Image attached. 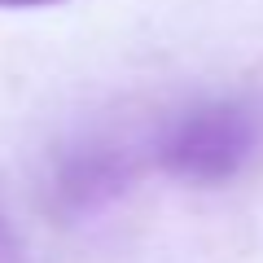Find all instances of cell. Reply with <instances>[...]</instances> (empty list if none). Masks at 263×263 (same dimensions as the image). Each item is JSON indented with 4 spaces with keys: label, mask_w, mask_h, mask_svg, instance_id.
<instances>
[{
    "label": "cell",
    "mask_w": 263,
    "mask_h": 263,
    "mask_svg": "<svg viewBox=\"0 0 263 263\" xmlns=\"http://www.w3.org/2000/svg\"><path fill=\"white\" fill-rule=\"evenodd\" d=\"M263 136L259 110L250 101H206L184 110L158 141L167 176L189 184H224L254 158Z\"/></svg>",
    "instance_id": "cell-1"
},
{
    "label": "cell",
    "mask_w": 263,
    "mask_h": 263,
    "mask_svg": "<svg viewBox=\"0 0 263 263\" xmlns=\"http://www.w3.org/2000/svg\"><path fill=\"white\" fill-rule=\"evenodd\" d=\"M127 180V154L114 145H84V149L66 154L53 180V197L62 211H84L101 197L119 193Z\"/></svg>",
    "instance_id": "cell-2"
},
{
    "label": "cell",
    "mask_w": 263,
    "mask_h": 263,
    "mask_svg": "<svg viewBox=\"0 0 263 263\" xmlns=\"http://www.w3.org/2000/svg\"><path fill=\"white\" fill-rule=\"evenodd\" d=\"M35 5H57V0H0V9H35Z\"/></svg>",
    "instance_id": "cell-3"
},
{
    "label": "cell",
    "mask_w": 263,
    "mask_h": 263,
    "mask_svg": "<svg viewBox=\"0 0 263 263\" xmlns=\"http://www.w3.org/2000/svg\"><path fill=\"white\" fill-rule=\"evenodd\" d=\"M0 237H5V233H0Z\"/></svg>",
    "instance_id": "cell-4"
}]
</instances>
